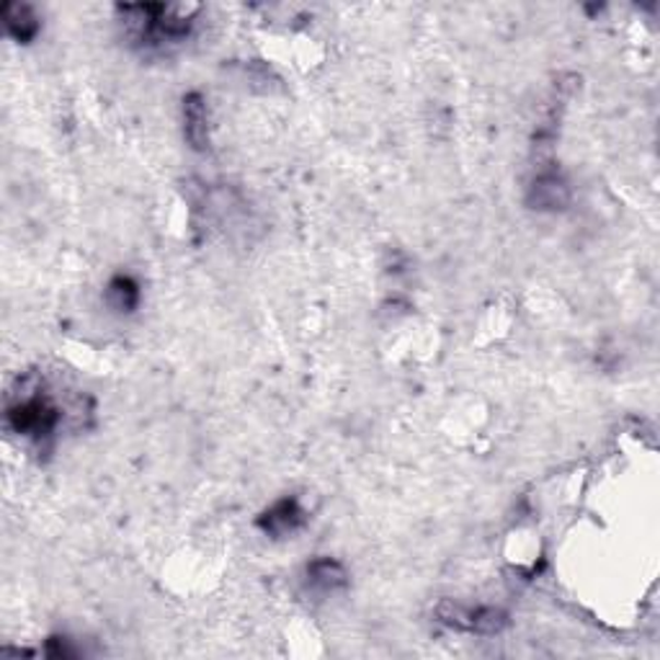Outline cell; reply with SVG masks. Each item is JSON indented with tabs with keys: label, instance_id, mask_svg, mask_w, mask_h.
I'll return each instance as SVG.
<instances>
[{
	"label": "cell",
	"instance_id": "52a82bcc",
	"mask_svg": "<svg viewBox=\"0 0 660 660\" xmlns=\"http://www.w3.org/2000/svg\"><path fill=\"white\" fill-rule=\"evenodd\" d=\"M305 578L307 586L313 588V591L318 593H339L346 591L351 578L346 565L339 563V559L333 557H315L307 563L305 568Z\"/></svg>",
	"mask_w": 660,
	"mask_h": 660
},
{
	"label": "cell",
	"instance_id": "30bf717a",
	"mask_svg": "<svg viewBox=\"0 0 660 660\" xmlns=\"http://www.w3.org/2000/svg\"><path fill=\"white\" fill-rule=\"evenodd\" d=\"M45 656H49V658H78V656H81V650L73 648L68 637H49Z\"/></svg>",
	"mask_w": 660,
	"mask_h": 660
},
{
	"label": "cell",
	"instance_id": "6da1fadb",
	"mask_svg": "<svg viewBox=\"0 0 660 660\" xmlns=\"http://www.w3.org/2000/svg\"><path fill=\"white\" fill-rule=\"evenodd\" d=\"M62 421L64 408L47 390L45 379L37 375L19 379V390L11 392L9 405H5V423L13 434L45 449L57 439Z\"/></svg>",
	"mask_w": 660,
	"mask_h": 660
},
{
	"label": "cell",
	"instance_id": "277c9868",
	"mask_svg": "<svg viewBox=\"0 0 660 660\" xmlns=\"http://www.w3.org/2000/svg\"><path fill=\"white\" fill-rule=\"evenodd\" d=\"M307 519H310V516H307L305 506L299 504L297 495H284V498L274 500L267 511L258 516L256 527L267 537H271V540H286V537L305 529Z\"/></svg>",
	"mask_w": 660,
	"mask_h": 660
},
{
	"label": "cell",
	"instance_id": "9c48e42d",
	"mask_svg": "<svg viewBox=\"0 0 660 660\" xmlns=\"http://www.w3.org/2000/svg\"><path fill=\"white\" fill-rule=\"evenodd\" d=\"M106 305L111 307V310H117L121 315L134 313L140 307L142 299V290L138 284V279L129 276V274H117L109 279V284H106Z\"/></svg>",
	"mask_w": 660,
	"mask_h": 660
},
{
	"label": "cell",
	"instance_id": "8992f818",
	"mask_svg": "<svg viewBox=\"0 0 660 660\" xmlns=\"http://www.w3.org/2000/svg\"><path fill=\"white\" fill-rule=\"evenodd\" d=\"M181 111H184V138L189 142V148L197 150V153H207L212 145L210 106H207V98L199 91L186 93Z\"/></svg>",
	"mask_w": 660,
	"mask_h": 660
},
{
	"label": "cell",
	"instance_id": "5b68a950",
	"mask_svg": "<svg viewBox=\"0 0 660 660\" xmlns=\"http://www.w3.org/2000/svg\"><path fill=\"white\" fill-rule=\"evenodd\" d=\"M527 204L537 212H563L570 204V184L557 168H540L527 189Z\"/></svg>",
	"mask_w": 660,
	"mask_h": 660
},
{
	"label": "cell",
	"instance_id": "3957f363",
	"mask_svg": "<svg viewBox=\"0 0 660 660\" xmlns=\"http://www.w3.org/2000/svg\"><path fill=\"white\" fill-rule=\"evenodd\" d=\"M434 616L444 627L464 635H500L511 624V616H508L506 609L487 604L470 606L451 599H441L434 606Z\"/></svg>",
	"mask_w": 660,
	"mask_h": 660
},
{
	"label": "cell",
	"instance_id": "ba28073f",
	"mask_svg": "<svg viewBox=\"0 0 660 660\" xmlns=\"http://www.w3.org/2000/svg\"><path fill=\"white\" fill-rule=\"evenodd\" d=\"M3 24L9 37H13L19 45H28V42L37 39L42 32V21L37 11L26 3H3Z\"/></svg>",
	"mask_w": 660,
	"mask_h": 660
},
{
	"label": "cell",
	"instance_id": "7a4b0ae2",
	"mask_svg": "<svg viewBox=\"0 0 660 660\" xmlns=\"http://www.w3.org/2000/svg\"><path fill=\"white\" fill-rule=\"evenodd\" d=\"M119 13L125 16L129 34L142 42L145 47H168L181 45L191 37L193 13H199L197 5H163V3H138V5H119Z\"/></svg>",
	"mask_w": 660,
	"mask_h": 660
}]
</instances>
